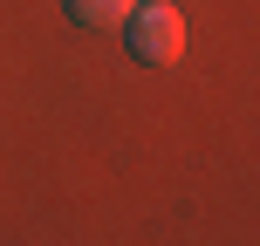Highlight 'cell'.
Segmentation results:
<instances>
[{
	"label": "cell",
	"instance_id": "obj_2",
	"mask_svg": "<svg viewBox=\"0 0 260 246\" xmlns=\"http://www.w3.org/2000/svg\"><path fill=\"white\" fill-rule=\"evenodd\" d=\"M69 21L76 27H123V14L137 7V0H62Z\"/></svg>",
	"mask_w": 260,
	"mask_h": 246
},
{
	"label": "cell",
	"instance_id": "obj_1",
	"mask_svg": "<svg viewBox=\"0 0 260 246\" xmlns=\"http://www.w3.org/2000/svg\"><path fill=\"white\" fill-rule=\"evenodd\" d=\"M123 41H130L137 62L171 68V62L185 55V14L171 7V0H137V7L123 14Z\"/></svg>",
	"mask_w": 260,
	"mask_h": 246
}]
</instances>
